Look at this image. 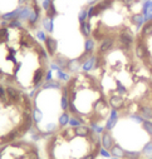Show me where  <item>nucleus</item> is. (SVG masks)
<instances>
[{"label":"nucleus","instance_id":"nucleus-5","mask_svg":"<svg viewBox=\"0 0 152 159\" xmlns=\"http://www.w3.org/2000/svg\"><path fill=\"white\" fill-rule=\"evenodd\" d=\"M30 94L0 83V145L25 138L32 128Z\"/></svg>","mask_w":152,"mask_h":159},{"label":"nucleus","instance_id":"nucleus-4","mask_svg":"<svg viewBox=\"0 0 152 159\" xmlns=\"http://www.w3.org/2000/svg\"><path fill=\"white\" fill-rule=\"evenodd\" d=\"M101 150V134L84 124H67L48 135L43 143L45 159H97Z\"/></svg>","mask_w":152,"mask_h":159},{"label":"nucleus","instance_id":"nucleus-10","mask_svg":"<svg viewBox=\"0 0 152 159\" xmlns=\"http://www.w3.org/2000/svg\"><path fill=\"white\" fill-rule=\"evenodd\" d=\"M53 5V0H43L42 3V8H43V12H47V10Z\"/></svg>","mask_w":152,"mask_h":159},{"label":"nucleus","instance_id":"nucleus-2","mask_svg":"<svg viewBox=\"0 0 152 159\" xmlns=\"http://www.w3.org/2000/svg\"><path fill=\"white\" fill-rule=\"evenodd\" d=\"M64 90L70 118L89 125L102 134L112 108L96 74L78 70L64 81Z\"/></svg>","mask_w":152,"mask_h":159},{"label":"nucleus","instance_id":"nucleus-3","mask_svg":"<svg viewBox=\"0 0 152 159\" xmlns=\"http://www.w3.org/2000/svg\"><path fill=\"white\" fill-rule=\"evenodd\" d=\"M33 104L32 135L45 139L48 135L69 124L70 115L64 90V81L50 79L30 94Z\"/></svg>","mask_w":152,"mask_h":159},{"label":"nucleus","instance_id":"nucleus-7","mask_svg":"<svg viewBox=\"0 0 152 159\" xmlns=\"http://www.w3.org/2000/svg\"><path fill=\"white\" fill-rule=\"evenodd\" d=\"M129 23L131 25H133L137 30H140L141 28L143 26V24L146 23V19H145V15L142 13H136V14H132L129 16Z\"/></svg>","mask_w":152,"mask_h":159},{"label":"nucleus","instance_id":"nucleus-11","mask_svg":"<svg viewBox=\"0 0 152 159\" xmlns=\"http://www.w3.org/2000/svg\"><path fill=\"white\" fill-rule=\"evenodd\" d=\"M122 2V4L125 5V6H127V8H132L138 0H121Z\"/></svg>","mask_w":152,"mask_h":159},{"label":"nucleus","instance_id":"nucleus-6","mask_svg":"<svg viewBox=\"0 0 152 159\" xmlns=\"http://www.w3.org/2000/svg\"><path fill=\"white\" fill-rule=\"evenodd\" d=\"M0 159H43L39 145L20 138L0 145Z\"/></svg>","mask_w":152,"mask_h":159},{"label":"nucleus","instance_id":"nucleus-8","mask_svg":"<svg viewBox=\"0 0 152 159\" xmlns=\"http://www.w3.org/2000/svg\"><path fill=\"white\" fill-rule=\"evenodd\" d=\"M141 13H142L145 16L152 14V0H147V2L143 3V5H142V12H141Z\"/></svg>","mask_w":152,"mask_h":159},{"label":"nucleus","instance_id":"nucleus-9","mask_svg":"<svg viewBox=\"0 0 152 159\" xmlns=\"http://www.w3.org/2000/svg\"><path fill=\"white\" fill-rule=\"evenodd\" d=\"M88 19V9H80L78 13V23H84Z\"/></svg>","mask_w":152,"mask_h":159},{"label":"nucleus","instance_id":"nucleus-12","mask_svg":"<svg viewBox=\"0 0 152 159\" xmlns=\"http://www.w3.org/2000/svg\"><path fill=\"white\" fill-rule=\"evenodd\" d=\"M143 2H147V0H143Z\"/></svg>","mask_w":152,"mask_h":159},{"label":"nucleus","instance_id":"nucleus-1","mask_svg":"<svg viewBox=\"0 0 152 159\" xmlns=\"http://www.w3.org/2000/svg\"><path fill=\"white\" fill-rule=\"evenodd\" d=\"M44 44L25 26L0 23V83L32 94L52 78Z\"/></svg>","mask_w":152,"mask_h":159}]
</instances>
